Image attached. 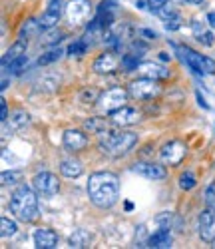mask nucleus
<instances>
[{
    "mask_svg": "<svg viewBox=\"0 0 215 249\" xmlns=\"http://www.w3.org/2000/svg\"><path fill=\"white\" fill-rule=\"evenodd\" d=\"M207 24L215 28V12H209V14H207Z\"/></svg>",
    "mask_w": 215,
    "mask_h": 249,
    "instance_id": "obj_44",
    "label": "nucleus"
},
{
    "mask_svg": "<svg viewBox=\"0 0 215 249\" xmlns=\"http://www.w3.org/2000/svg\"><path fill=\"white\" fill-rule=\"evenodd\" d=\"M191 30H193V34H196V36H199V34L205 32L203 30V24H199V20H193V22H191Z\"/></svg>",
    "mask_w": 215,
    "mask_h": 249,
    "instance_id": "obj_40",
    "label": "nucleus"
},
{
    "mask_svg": "<svg viewBox=\"0 0 215 249\" xmlns=\"http://www.w3.org/2000/svg\"><path fill=\"white\" fill-rule=\"evenodd\" d=\"M158 16H160L161 20H169V18L178 16V8H176L174 4H165V6H161V8L158 10Z\"/></svg>",
    "mask_w": 215,
    "mask_h": 249,
    "instance_id": "obj_33",
    "label": "nucleus"
},
{
    "mask_svg": "<svg viewBox=\"0 0 215 249\" xmlns=\"http://www.w3.org/2000/svg\"><path fill=\"white\" fill-rule=\"evenodd\" d=\"M197 42H201L203 46H213L215 36H213V32H203V34L197 36Z\"/></svg>",
    "mask_w": 215,
    "mask_h": 249,
    "instance_id": "obj_37",
    "label": "nucleus"
},
{
    "mask_svg": "<svg viewBox=\"0 0 215 249\" xmlns=\"http://www.w3.org/2000/svg\"><path fill=\"white\" fill-rule=\"evenodd\" d=\"M88 197L100 210H110L120 199V179L112 172H94L88 179Z\"/></svg>",
    "mask_w": 215,
    "mask_h": 249,
    "instance_id": "obj_1",
    "label": "nucleus"
},
{
    "mask_svg": "<svg viewBox=\"0 0 215 249\" xmlns=\"http://www.w3.org/2000/svg\"><path fill=\"white\" fill-rule=\"evenodd\" d=\"M32 188L40 197H54L60 192V181L50 172H40L32 178Z\"/></svg>",
    "mask_w": 215,
    "mask_h": 249,
    "instance_id": "obj_7",
    "label": "nucleus"
},
{
    "mask_svg": "<svg viewBox=\"0 0 215 249\" xmlns=\"http://www.w3.org/2000/svg\"><path fill=\"white\" fill-rule=\"evenodd\" d=\"M92 12V4L90 0H70V2L66 4V18L70 24H82L88 20Z\"/></svg>",
    "mask_w": 215,
    "mask_h": 249,
    "instance_id": "obj_9",
    "label": "nucleus"
},
{
    "mask_svg": "<svg viewBox=\"0 0 215 249\" xmlns=\"http://www.w3.org/2000/svg\"><path fill=\"white\" fill-rule=\"evenodd\" d=\"M136 6H138L140 10H147V8H149V6H147V0H138Z\"/></svg>",
    "mask_w": 215,
    "mask_h": 249,
    "instance_id": "obj_43",
    "label": "nucleus"
},
{
    "mask_svg": "<svg viewBox=\"0 0 215 249\" xmlns=\"http://www.w3.org/2000/svg\"><path fill=\"white\" fill-rule=\"evenodd\" d=\"M16 231H18L16 221H12V219H8V217H2V219H0V235H2L4 239L14 237Z\"/></svg>",
    "mask_w": 215,
    "mask_h": 249,
    "instance_id": "obj_25",
    "label": "nucleus"
},
{
    "mask_svg": "<svg viewBox=\"0 0 215 249\" xmlns=\"http://www.w3.org/2000/svg\"><path fill=\"white\" fill-rule=\"evenodd\" d=\"M197 230H199V237L205 243H213L215 241V210H203L199 213L197 219Z\"/></svg>",
    "mask_w": 215,
    "mask_h": 249,
    "instance_id": "obj_11",
    "label": "nucleus"
},
{
    "mask_svg": "<svg viewBox=\"0 0 215 249\" xmlns=\"http://www.w3.org/2000/svg\"><path fill=\"white\" fill-rule=\"evenodd\" d=\"M86 50H88V44L80 38V40H74L66 52H68V56H82V54H86Z\"/></svg>",
    "mask_w": 215,
    "mask_h": 249,
    "instance_id": "obj_30",
    "label": "nucleus"
},
{
    "mask_svg": "<svg viewBox=\"0 0 215 249\" xmlns=\"http://www.w3.org/2000/svg\"><path fill=\"white\" fill-rule=\"evenodd\" d=\"M185 156H187V148H185V143L179 142V140L167 142L165 146L160 150V158L167 165H179L185 160Z\"/></svg>",
    "mask_w": 215,
    "mask_h": 249,
    "instance_id": "obj_8",
    "label": "nucleus"
},
{
    "mask_svg": "<svg viewBox=\"0 0 215 249\" xmlns=\"http://www.w3.org/2000/svg\"><path fill=\"white\" fill-rule=\"evenodd\" d=\"M110 116H112V124H116V126H122V128L134 126V124H138L140 118H142V114L136 108H130V106H122L120 110L112 112Z\"/></svg>",
    "mask_w": 215,
    "mask_h": 249,
    "instance_id": "obj_13",
    "label": "nucleus"
},
{
    "mask_svg": "<svg viewBox=\"0 0 215 249\" xmlns=\"http://www.w3.org/2000/svg\"><path fill=\"white\" fill-rule=\"evenodd\" d=\"M84 130L90 134H104L108 130V122L104 118H90L84 122Z\"/></svg>",
    "mask_w": 215,
    "mask_h": 249,
    "instance_id": "obj_23",
    "label": "nucleus"
},
{
    "mask_svg": "<svg viewBox=\"0 0 215 249\" xmlns=\"http://www.w3.org/2000/svg\"><path fill=\"white\" fill-rule=\"evenodd\" d=\"M0 179H2V185H14L22 179V172H4Z\"/></svg>",
    "mask_w": 215,
    "mask_h": 249,
    "instance_id": "obj_32",
    "label": "nucleus"
},
{
    "mask_svg": "<svg viewBox=\"0 0 215 249\" xmlns=\"http://www.w3.org/2000/svg\"><path fill=\"white\" fill-rule=\"evenodd\" d=\"M138 143V134L136 132H116V134H106L100 142V150L112 158L125 156Z\"/></svg>",
    "mask_w": 215,
    "mask_h": 249,
    "instance_id": "obj_3",
    "label": "nucleus"
},
{
    "mask_svg": "<svg viewBox=\"0 0 215 249\" xmlns=\"http://www.w3.org/2000/svg\"><path fill=\"white\" fill-rule=\"evenodd\" d=\"M174 48L178 50L179 54V60L183 62V64L197 76H207V74H215V60L209 58V56H203L199 52H196L193 48L189 46H176Z\"/></svg>",
    "mask_w": 215,
    "mask_h": 249,
    "instance_id": "obj_4",
    "label": "nucleus"
},
{
    "mask_svg": "<svg viewBox=\"0 0 215 249\" xmlns=\"http://www.w3.org/2000/svg\"><path fill=\"white\" fill-rule=\"evenodd\" d=\"M6 88H8V80H6V78H4V80H2V86H0V90H2V92H4V90H6Z\"/></svg>",
    "mask_w": 215,
    "mask_h": 249,
    "instance_id": "obj_47",
    "label": "nucleus"
},
{
    "mask_svg": "<svg viewBox=\"0 0 215 249\" xmlns=\"http://www.w3.org/2000/svg\"><path fill=\"white\" fill-rule=\"evenodd\" d=\"M181 24H183V20H181V16L178 14V16H174V18H169V20H165V30L167 32H174V30H179L181 28Z\"/></svg>",
    "mask_w": 215,
    "mask_h": 249,
    "instance_id": "obj_34",
    "label": "nucleus"
},
{
    "mask_svg": "<svg viewBox=\"0 0 215 249\" xmlns=\"http://www.w3.org/2000/svg\"><path fill=\"white\" fill-rule=\"evenodd\" d=\"M138 72L145 78H154V80H165L169 78V70L161 64H154V62H142Z\"/></svg>",
    "mask_w": 215,
    "mask_h": 249,
    "instance_id": "obj_16",
    "label": "nucleus"
},
{
    "mask_svg": "<svg viewBox=\"0 0 215 249\" xmlns=\"http://www.w3.org/2000/svg\"><path fill=\"white\" fill-rule=\"evenodd\" d=\"M127 96H130V92L116 86V88H110V90H106L104 94H100L98 98V106L106 112V114H112L116 110H120L122 106H125V102H127Z\"/></svg>",
    "mask_w": 215,
    "mask_h": 249,
    "instance_id": "obj_6",
    "label": "nucleus"
},
{
    "mask_svg": "<svg viewBox=\"0 0 215 249\" xmlns=\"http://www.w3.org/2000/svg\"><path fill=\"white\" fill-rule=\"evenodd\" d=\"M160 60H161V62H169V60H171V56H169L167 52H160Z\"/></svg>",
    "mask_w": 215,
    "mask_h": 249,
    "instance_id": "obj_45",
    "label": "nucleus"
},
{
    "mask_svg": "<svg viewBox=\"0 0 215 249\" xmlns=\"http://www.w3.org/2000/svg\"><path fill=\"white\" fill-rule=\"evenodd\" d=\"M124 207H125V212H132V210H134V203H132V201H125Z\"/></svg>",
    "mask_w": 215,
    "mask_h": 249,
    "instance_id": "obj_46",
    "label": "nucleus"
},
{
    "mask_svg": "<svg viewBox=\"0 0 215 249\" xmlns=\"http://www.w3.org/2000/svg\"><path fill=\"white\" fill-rule=\"evenodd\" d=\"M196 185H197V179H196V176H193L191 172H185V174L179 176V188L181 190L189 192V190L196 188Z\"/></svg>",
    "mask_w": 215,
    "mask_h": 249,
    "instance_id": "obj_29",
    "label": "nucleus"
},
{
    "mask_svg": "<svg viewBox=\"0 0 215 249\" xmlns=\"http://www.w3.org/2000/svg\"><path fill=\"white\" fill-rule=\"evenodd\" d=\"M34 245L38 249H54L58 247V233L50 227H40L34 233Z\"/></svg>",
    "mask_w": 215,
    "mask_h": 249,
    "instance_id": "obj_15",
    "label": "nucleus"
},
{
    "mask_svg": "<svg viewBox=\"0 0 215 249\" xmlns=\"http://www.w3.org/2000/svg\"><path fill=\"white\" fill-rule=\"evenodd\" d=\"M205 205L209 210H215V183H211L205 190Z\"/></svg>",
    "mask_w": 215,
    "mask_h": 249,
    "instance_id": "obj_35",
    "label": "nucleus"
},
{
    "mask_svg": "<svg viewBox=\"0 0 215 249\" xmlns=\"http://www.w3.org/2000/svg\"><path fill=\"white\" fill-rule=\"evenodd\" d=\"M68 243H70V247H76V249L88 247L90 245V233L86 230H74V233L68 237Z\"/></svg>",
    "mask_w": 215,
    "mask_h": 249,
    "instance_id": "obj_21",
    "label": "nucleus"
},
{
    "mask_svg": "<svg viewBox=\"0 0 215 249\" xmlns=\"http://www.w3.org/2000/svg\"><path fill=\"white\" fill-rule=\"evenodd\" d=\"M171 243H174V237H171L167 227H160V230L156 233H152L147 239V247H156V249H167V247H171Z\"/></svg>",
    "mask_w": 215,
    "mask_h": 249,
    "instance_id": "obj_17",
    "label": "nucleus"
},
{
    "mask_svg": "<svg viewBox=\"0 0 215 249\" xmlns=\"http://www.w3.org/2000/svg\"><path fill=\"white\" fill-rule=\"evenodd\" d=\"M127 92H130V96L136 98V100H152V98L160 96L161 86L158 84V80L142 76V78L132 82L130 88H127Z\"/></svg>",
    "mask_w": 215,
    "mask_h": 249,
    "instance_id": "obj_5",
    "label": "nucleus"
},
{
    "mask_svg": "<svg viewBox=\"0 0 215 249\" xmlns=\"http://www.w3.org/2000/svg\"><path fill=\"white\" fill-rule=\"evenodd\" d=\"M165 4H167V0H147V6H149V10H152V12H158Z\"/></svg>",
    "mask_w": 215,
    "mask_h": 249,
    "instance_id": "obj_38",
    "label": "nucleus"
},
{
    "mask_svg": "<svg viewBox=\"0 0 215 249\" xmlns=\"http://www.w3.org/2000/svg\"><path fill=\"white\" fill-rule=\"evenodd\" d=\"M42 30V24H40V20L38 18H28L26 22L20 26V32H18V38H24V40H28V38H34V36H38Z\"/></svg>",
    "mask_w": 215,
    "mask_h": 249,
    "instance_id": "obj_20",
    "label": "nucleus"
},
{
    "mask_svg": "<svg viewBox=\"0 0 215 249\" xmlns=\"http://www.w3.org/2000/svg\"><path fill=\"white\" fill-rule=\"evenodd\" d=\"M174 219H176L174 212H161V213L156 215V223L160 227H167V230H171V223H174Z\"/></svg>",
    "mask_w": 215,
    "mask_h": 249,
    "instance_id": "obj_31",
    "label": "nucleus"
},
{
    "mask_svg": "<svg viewBox=\"0 0 215 249\" xmlns=\"http://www.w3.org/2000/svg\"><path fill=\"white\" fill-rule=\"evenodd\" d=\"M116 6H118L116 0H102V2L98 4V10H96V12H104V10L114 12V10H116Z\"/></svg>",
    "mask_w": 215,
    "mask_h": 249,
    "instance_id": "obj_36",
    "label": "nucleus"
},
{
    "mask_svg": "<svg viewBox=\"0 0 215 249\" xmlns=\"http://www.w3.org/2000/svg\"><path fill=\"white\" fill-rule=\"evenodd\" d=\"M6 122H10V128H12V130H20V128H24L26 124L30 122V116H28L24 110H14V112L8 116Z\"/></svg>",
    "mask_w": 215,
    "mask_h": 249,
    "instance_id": "obj_22",
    "label": "nucleus"
},
{
    "mask_svg": "<svg viewBox=\"0 0 215 249\" xmlns=\"http://www.w3.org/2000/svg\"><path fill=\"white\" fill-rule=\"evenodd\" d=\"M185 2H189V4H203V0H185Z\"/></svg>",
    "mask_w": 215,
    "mask_h": 249,
    "instance_id": "obj_48",
    "label": "nucleus"
},
{
    "mask_svg": "<svg viewBox=\"0 0 215 249\" xmlns=\"http://www.w3.org/2000/svg\"><path fill=\"white\" fill-rule=\"evenodd\" d=\"M118 66H120L118 56H116L114 52H104V54H100V56L94 60L92 70H94L96 74H112V72L118 70Z\"/></svg>",
    "mask_w": 215,
    "mask_h": 249,
    "instance_id": "obj_12",
    "label": "nucleus"
},
{
    "mask_svg": "<svg viewBox=\"0 0 215 249\" xmlns=\"http://www.w3.org/2000/svg\"><path fill=\"white\" fill-rule=\"evenodd\" d=\"M140 34H142V36H145L147 40H156V38H158V34H156L154 30H149V28H142V30H140Z\"/></svg>",
    "mask_w": 215,
    "mask_h": 249,
    "instance_id": "obj_41",
    "label": "nucleus"
},
{
    "mask_svg": "<svg viewBox=\"0 0 215 249\" xmlns=\"http://www.w3.org/2000/svg\"><path fill=\"white\" fill-rule=\"evenodd\" d=\"M60 172H62L64 178L74 179V178H80V176L84 174V165H82L80 160H76V158H68V160H64V161L60 163Z\"/></svg>",
    "mask_w": 215,
    "mask_h": 249,
    "instance_id": "obj_19",
    "label": "nucleus"
},
{
    "mask_svg": "<svg viewBox=\"0 0 215 249\" xmlns=\"http://www.w3.org/2000/svg\"><path fill=\"white\" fill-rule=\"evenodd\" d=\"M142 54H136V52H130V54H124L122 56V70L124 72H134L140 68L142 60H140Z\"/></svg>",
    "mask_w": 215,
    "mask_h": 249,
    "instance_id": "obj_24",
    "label": "nucleus"
},
{
    "mask_svg": "<svg viewBox=\"0 0 215 249\" xmlns=\"http://www.w3.org/2000/svg\"><path fill=\"white\" fill-rule=\"evenodd\" d=\"M26 48H28V40H24V38H18L16 42L6 50V54L2 56V70H6L8 68V64L14 60V58H18V56H22V54H26Z\"/></svg>",
    "mask_w": 215,
    "mask_h": 249,
    "instance_id": "obj_18",
    "label": "nucleus"
},
{
    "mask_svg": "<svg viewBox=\"0 0 215 249\" xmlns=\"http://www.w3.org/2000/svg\"><path fill=\"white\" fill-rule=\"evenodd\" d=\"M60 40H64V32L56 30V28H50L44 36L40 38V44H44V46H52V44H58Z\"/></svg>",
    "mask_w": 215,
    "mask_h": 249,
    "instance_id": "obj_26",
    "label": "nucleus"
},
{
    "mask_svg": "<svg viewBox=\"0 0 215 249\" xmlns=\"http://www.w3.org/2000/svg\"><path fill=\"white\" fill-rule=\"evenodd\" d=\"M26 66H28V54H22V56H18V58H14V60L10 62L8 68H6V72H10V74H20Z\"/></svg>",
    "mask_w": 215,
    "mask_h": 249,
    "instance_id": "obj_27",
    "label": "nucleus"
},
{
    "mask_svg": "<svg viewBox=\"0 0 215 249\" xmlns=\"http://www.w3.org/2000/svg\"><path fill=\"white\" fill-rule=\"evenodd\" d=\"M62 143H64V148L70 150V152H82L86 146H88V138H86V134L80 130H66L62 136Z\"/></svg>",
    "mask_w": 215,
    "mask_h": 249,
    "instance_id": "obj_14",
    "label": "nucleus"
},
{
    "mask_svg": "<svg viewBox=\"0 0 215 249\" xmlns=\"http://www.w3.org/2000/svg\"><path fill=\"white\" fill-rule=\"evenodd\" d=\"M0 120L6 122L8 120V106H6V100L0 98Z\"/></svg>",
    "mask_w": 215,
    "mask_h": 249,
    "instance_id": "obj_39",
    "label": "nucleus"
},
{
    "mask_svg": "<svg viewBox=\"0 0 215 249\" xmlns=\"http://www.w3.org/2000/svg\"><path fill=\"white\" fill-rule=\"evenodd\" d=\"M196 98H197V104H199V106H201L203 110H209V104L205 102V98L201 96V92H196Z\"/></svg>",
    "mask_w": 215,
    "mask_h": 249,
    "instance_id": "obj_42",
    "label": "nucleus"
},
{
    "mask_svg": "<svg viewBox=\"0 0 215 249\" xmlns=\"http://www.w3.org/2000/svg\"><path fill=\"white\" fill-rule=\"evenodd\" d=\"M132 172L142 176V178H145V179H154V181H160V179L167 178L165 165L154 163V161H138V163L132 165Z\"/></svg>",
    "mask_w": 215,
    "mask_h": 249,
    "instance_id": "obj_10",
    "label": "nucleus"
},
{
    "mask_svg": "<svg viewBox=\"0 0 215 249\" xmlns=\"http://www.w3.org/2000/svg\"><path fill=\"white\" fill-rule=\"evenodd\" d=\"M10 212L24 223H30L38 217V194L34 188H28L26 183H20L10 194Z\"/></svg>",
    "mask_w": 215,
    "mask_h": 249,
    "instance_id": "obj_2",
    "label": "nucleus"
},
{
    "mask_svg": "<svg viewBox=\"0 0 215 249\" xmlns=\"http://www.w3.org/2000/svg\"><path fill=\"white\" fill-rule=\"evenodd\" d=\"M62 56H64V50H60V48H52L50 52L42 54V56L38 58V66H48V64H52V62L60 60Z\"/></svg>",
    "mask_w": 215,
    "mask_h": 249,
    "instance_id": "obj_28",
    "label": "nucleus"
}]
</instances>
